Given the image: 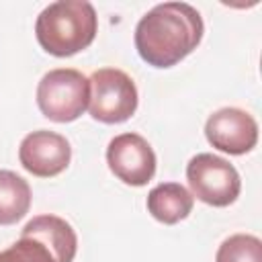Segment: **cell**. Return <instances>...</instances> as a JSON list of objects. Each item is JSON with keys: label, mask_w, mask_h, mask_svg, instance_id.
<instances>
[{"label": "cell", "mask_w": 262, "mask_h": 262, "mask_svg": "<svg viewBox=\"0 0 262 262\" xmlns=\"http://www.w3.org/2000/svg\"><path fill=\"white\" fill-rule=\"evenodd\" d=\"M98 16L86 0H59L45 6L35 23L39 45L55 55L70 57L84 51L96 37Z\"/></svg>", "instance_id": "2"}, {"label": "cell", "mask_w": 262, "mask_h": 262, "mask_svg": "<svg viewBox=\"0 0 262 262\" xmlns=\"http://www.w3.org/2000/svg\"><path fill=\"white\" fill-rule=\"evenodd\" d=\"M190 194L211 207H229L242 190L237 170L215 154H196L186 164Z\"/></svg>", "instance_id": "5"}, {"label": "cell", "mask_w": 262, "mask_h": 262, "mask_svg": "<svg viewBox=\"0 0 262 262\" xmlns=\"http://www.w3.org/2000/svg\"><path fill=\"white\" fill-rule=\"evenodd\" d=\"M106 164L129 186H145L156 174V154L139 133H121L108 141Z\"/></svg>", "instance_id": "6"}, {"label": "cell", "mask_w": 262, "mask_h": 262, "mask_svg": "<svg viewBox=\"0 0 262 262\" xmlns=\"http://www.w3.org/2000/svg\"><path fill=\"white\" fill-rule=\"evenodd\" d=\"M23 237H33L43 244L55 262H74L78 252V235L74 227L57 215H37L20 231Z\"/></svg>", "instance_id": "9"}, {"label": "cell", "mask_w": 262, "mask_h": 262, "mask_svg": "<svg viewBox=\"0 0 262 262\" xmlns=\"http://www.w3.org/2000/svg\"><path fill=\"white\" fill-rule=\"evenodd\" d=\"M145 205L156 221L164 225H174L190 215L194 196L178 182H162L149 190Z\"/></svg>", "instance_id": "10"}, {"label": "cell", "mask_w": 262, "mask_h": 262, "mask_svg": "<svg viewBox=\"0 0 262 262\" xmlns=\"http://www.w3.org/2000/svg\"><path fill=\"white\" fill-rule=\"evenodd\" d=\"M31 209V186L12 170H0V225L20 221Z\"/></svg>", "instance_id": "11"}, {"label": "cell", "mask_w": 262, "mask_h": 262, "mask_svg": "<svg viewBox=\"0 0 262 262\" xmlns=\"http://www.w3.org/2000/svg\"><path fill=\"white\" fill-rule=\"evenodd\" d=\"M90 80L74 68L49 70L37 86V106L53 123H72L88 108Z\"/></svg>", "instance_id": "3"}, {"label": "cell", "mask_w": 262, "mask_h": 262, "mask_svg": "<svg viewBox=\"0 0 262 262\" xmlns=\"http://www.w3.org/2000/svg\"><path fill=\"white\" fill-rule=\"evenodd\" d=\"M205 25L201 12L186 2L156 4L135 27V49L151 68H172L201 43Z\"/></svg>", "instance_id": "1"}, {"label": "cell", "mask_w": 262, "mask_h": 262, "mask_svg": "<svg viewBox=\"0 0 262 262\" xmlns=\"http://www.w3.org/2000/svg\"><path fill=\"white\" fill-rule=\"evenodd\" d=\"M205 137L219 151L229 156H244L258 143V123L250 113L242 108L223 106L207 119Z\"/></svg>", "instance_id": "7"}, {"label": "cell", "mask_w": 262, "mask_h": 262, "mask_svg": "<svg viewBox=\"0 0 262 262\" xmlns=\"http://www.w3.org/2000/svg\"><path fill=\"white\" fill-rule=\"evenodd\" d=\"M0 262H55L51 252L33 237H23L0 252Z\"/></svg>", "instance_id": "13"}, {"label": "cell", "mask_w": 262, "mask_h": 262, "mask_svg": "<svg viewBox=\"0 0 262 262\" xmlns=\"http://www.w3.org/2000/svg\"><path fill=\"white\" fill-rule=\"evenodd\" d=\"M215 262H262V242L250 233H235L221 242Z\"/></svg>", "instance_id": "12"}, {"label": "cell", "mask_w": 262, "mask_h": 262, "mask_svg": "<svg viewBox=\"0 0 262 262\" xmlns=\"http://www.w3.org/2000/svg\"><path fill=\"white\" fill-rule=\"evenodd\" d=\"M18 160L20 166L33 176L51 178L61 174L70 166L72 147L63 135L39 129L23 137L18 147Z\"/></svg>", "instance_id": "8"}, {"label": "cell", "mask_w": 262, "mask_h": 262, "mask_svg": "<svg viewBox=\"0 0 262 262\" xmlns=\"http://www.w3.org/2000/svg\"><path fill=\"white\" fill-rule=\"evenodd\" d=\"M90 100L88 113L94 121L117 125L131 119L137 111V86L135 82L117 68L96 70L90 78Z\"/></svg>", "instance_id": "4"}]
</instances>
